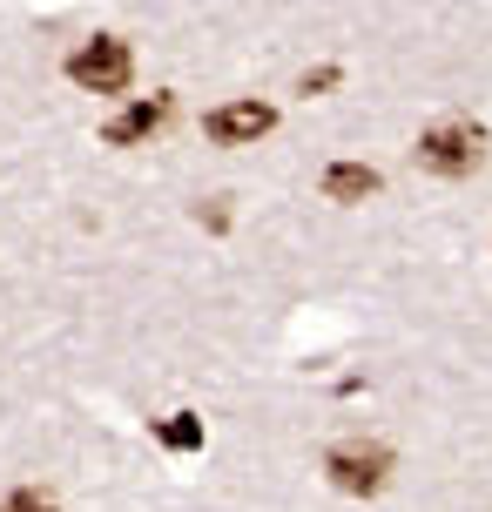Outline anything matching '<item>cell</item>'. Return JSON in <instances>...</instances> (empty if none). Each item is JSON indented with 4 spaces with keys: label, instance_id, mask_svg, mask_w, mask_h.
Instances as JSON below:
<instances>
[{
    "label": "cell",
    "instance_id": "1",
    "mask_svg": "<svg viewBox=\"0 0 492 512\" xmlns=\"http://www.w3.org/2000/svg\"><path fill=\"white\" fill-rule=\"evenodd\" d=\"M68 81L75 88H88V95H122L135 81V54L122 34H95V41H81L75 54H68Z\"/></svg>",
    "mask_w": 492,
    "mask_h": 512
},
{
    "label": "cell",
    "instance_id": "2",
    "mask_svg": "<svg viewBox=\"0 0 492 512\" xmlns=\"http://www.w3.org/2000/svg\"><path fill=\"white\" fill-rule=\"evenodd\" d=\"M418 169L425 176H445V182H459V176H472L479 169V155H486V135L472 122H439V128H425L418 135Z\"/></svg>",
    "mask_w": 492,
    "mask_h": 512
},
{
    "label": "cell",
    "instance_id": "3",
    "mask_svg": "<svg viewBox=\"0 0 492 512\" xmlns=\"http://www.w3.org/2000/svg\"><path fill=\"white\" fill-rule=\"evenodd\" d=\"M324 472H331L337 492L371 499V492H385V479H391V452L385 445H331V452H324Z\"/></svg>",
    "mask_w": 492,
    "mask_h": 512
},
{
    "label": "cell",
    "instance_id": "4",
    "mask_svg": "<svg viewBox=\"0 0 492 512\" xmlns=\"http://www.w3.org/2000/svg\"><path fill=\"white\" fill-rule=\"evenodd\" d=\"M203 128H209V142L243 149V142H257V135H270V128H277V108H270V102H230V108H209Z\"/></svg>",
    "mask_w": 492,
    "mask_h": 512
},
{
    "label": "cell",
    "instance_id": "5",
    "mask_svg": "<svg viewBox=\"0 0 492 512\" xmlns=\"http://www.w3.org/2000/svg\"><path fill=\"white\" fill-rule=\"evenodd\" d=\"M176 115V102L169 95H156V102H129L115 122L102 128V142H115V149H129V142H149V135H162V122Z\"/></svg>",
    "mask_w": 492,
    "mask_h": 512
},
{
    "label": "cell",
    "instance_id": "6",
    "mask_svg": "<svg viewBox=\"0 0 492 512\" xmlns=\"http://www.w3.org/2000/svg\"><path fill=\"white\" fill-rule=\"evenodd\" d=\"M385 189V176L371 169V162H331L324 169V196L331 203H364V196H378Z\"/></svg>",
    "mask_w": 492,
    "mask_h": 512
},
{
    "label": "cell",
    "instance_id": "7",
    "mask_svg": "<svg viewBox=\"0 0 492 512\" xmlns=\"http://www.w3.org/2000/svg\"><path fill=\"white\" fill-rule=\"evenodd\" d=\"M156 438L169 445V452H203V418H189V411H176V418H156Z\"/></svg>",
    "mask_w": 492,
    "mask_h": 512
},
{
    "label": "cell",
    "instance_id": "8",
    "mask_svg": "<svg viewBox=\"0 0 492 512\" xmlns=\"http://www.w3.org/2000/svg\"><path fill=\"white\" fill-rule=\"evenodd\" d=\"M0 512H61L48 499V492H34V486H21V492H7V499H0Z\"/></svg>",
    "mask_w": 492,
    "mask_h": 512
},
{
    "label": "cell",
    "instance_id": "9",
    "mask_svg": "<svg viewBox=\"0 0 492 512\" xmlns=\"http://www.w3.org/2000/svg\"><path fill=\"white\" fill-rule=\"evenodd\" d=\"M196 223H209V230H223V223H230V196H216L209 209H196Z\"/></svg>",
    "mask_w": 492,
    "mask_h": 512
}]
</instances>
